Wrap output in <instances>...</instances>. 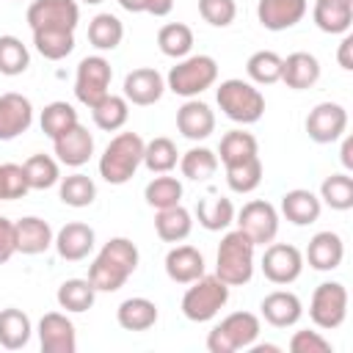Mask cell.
I'll return each mask as SVG.
<instances>
[{
  "label": "cell",
  "mask_w": 353,
  "mask_h": 353,
  "mask_svg": "<svg viewBox=\"0 0 353 353\" xmlns=\"http://www.w3.org/2000/svg\"><path fill=\"white\" fill-rule=\"evenodd\" d=\"M323 212V201L317 193L306 190V188H292L281 196V215L295 223V226H309L320 218Z\"/></svg>",
  "instance_id": "26"
},
{
  "label": "cell",
  "mask_w": 353,
  "mask_h": 353,
  "mask_svg": "<svg viewBox=\"0 0 353 353\" xmlns=\"http://www.w3.org/2000/svg\"><path fill=\"white\" fill-rule=\"evenodd\" d=\"M218 80V63L212 55H185L176 61V66H171L168 77H165V88L174 91L176 97L193 99L201 91H207L210 85H215Z\"/></svg>",
  "instance_id": "5"
},
{
  "label": "cell",
  "mask_w": 353,
  "mask_h": 353,
  "mask_svg": "<svg viewBox=\"0 0 353 353\" xmlns=\"http://www.w3.org/2000/svg\"><path fill=\"white\" fill-rule=\"evenodd\" d=\"M179 171H182L185 179L207 182L218 171V154L212 149H207V146H193L185 154H179Z\"/></svg>",
  "instance_id": "34"
},
{
  "label": "cell",
  "mask_w": 353,
  "mask_h": 353,
  "mask_svg": "<svg viewBox=\"0 0 353 353\" xmlns=\"http://www.w3.org/2000/svg\"><path fill=\"white\" fill-rule=\"evenodd\" d=\"M347 130V110L339 102H320L306 116V135L314 143H334Z\"/></svg>",
  "instance_id": "13"
},
{
  "label": "cell",
  "mask_w": 353,
  "mask_h": 353,
  "mask_svg": "<svg viewBox=\"0 0 353 353\" xmlns=\"http://www.w3.org/2000/svg\"><path fill=\"white\" fill-rule=\"evenodd\" d=\"M55 301H58L61 309L80 314V312H88V309L94 306V301H97V287H94L88 279H66V281L58 287Z\"/></svg>",
  "instance_id": "33"
},
{
  "label": "cell",
  "mask_w": 353,
  "mask_h": 353,
  "mask_svg": "<svg viewBox=\"0 0 353 353\" xmlns=\"http://www.w3.org/2000/svg\"><path fill=\"white\" fill-rule=\"evenodd\" d=\"M174 8V0H143V14L152 17H168Z\"/></svg>",
  "instance_id": "53"
},
{
  "label": "cell",
  "mask_w": 353,
  "mask_h": 353,
  "mask_svg": "<svg viewBox=\"0 0 353 353\" xmlns=\"http://www.w3.org/2000/svg\"><path fill=\"white\" fill-rule=\"evenodd\" d=\"M119 6L130 14H143V0H119Z\"/></svg>",
  "instance_id": "55"
},
{
  "label": "cell",
  "mask_w": 353,
  "mask_h": 353,
  "mask_svg": "<svg viewBox=\"0 0 353 353\" xmlns=\"http://www.w3.org/2000/svg\"><path fill=\"white\" fill-rule=\"evenodd\" d=\"M110 80H113L110 61L102 58V55H85L77 63V72H74V97H77V102L91 110L99 99H105L110 94Z\"/></svg>",
  "instance_id": "8"
},
{
  "label": "cell",
  "mask_w": 353,
  "mask_h": 353,
  "mask_svg": "<svg viewBox=\"0 0 353 353\" xmlns=\"http://www.w3.org/2000/svg\"><path fill=\"white\" fill-rule=\"evenodd\" d=\"M234 223L243 234L251 237L254 245H268L279 234V210L265 199H254L243 204L240 212H234Z\"/></svg>",
  "instance_id": "10"
},
{
  "label": "cell",
  "mask_w": 353,
  "mask_h": 353,
  "mask_svg": "<svg viewBox=\"0 0 353 353\" xmlns=\"http://www.w3.org/2000/svg\"><path fill=\"white\" fill-rule=\"evenodd\" d=\"M80 22L77 0H33L28 6L30 30H74Z\"/></svg>",
  "instance_id": "11"
},
{
  "label": "cell",
  "mask_w": 353,
  "mask_h": 353,
  "mask_svg": "<svg viewBox=\"0 0 353 353\" xmlns=\"http://www.w3.org/2000/svg\"><path fill=\"white\" fill-rule=\"evenodd\" d=\"M254 243L240 229L223 234L218 254H215V276L229 287H243L254 276Z\"/></svg>",
  "instance_id": "3"
},
{
  "label": "cell",
  "mask_w": 353,
  "mask_h": 353,
  "mask_svg": "<svg viewBox=\"0 0 353 353\" xmlns=\"http://www.w3.org/2000/svg\"><path fill=\"white\" fill-rule=\"evenodd\" d=\"M199 14L212 28H229L237 17L234 0H199Z\"/></svg>",
  "instance_id": "48"
},
{
  "label": "cell",
  "mask_w": 353,
  "mask_h": 353,
  "mask_svg": "<svg viewBox=\"0 0 353 353\" xmlns=\"http://www.w3.org/2000/svg\"><path fill=\"white\" fill-rule=\"evenodd\" d=\"M165 276L176 284H190L199 276H204V254L193 245H174L165 254Z\"/></svg>",
  "instance_id": "24"
},
{
  "label": "cell",
  "mask_w": 353,
  "mask_h": 353,
  "mask_svg": "<svg viewBox=\"0 0 353 353\" xmlns=\"http://www.w3.org/2000/svg\"><path fill=\"white\" fill-rule=\"evenodd\" d=\"M339 160H342L345 171H353V138H350V135H345V141H342V149H339Z\"/></svg>",
  "instance_id": "54"
},
{
  "label": "cell",
  "mask_w": 353,
  "mask_h": 353,
  "mask_svg": "<svg viewBox=\"0 0 353 353\" xmlns=\"http://www.w3.org/2000/svg\"><path fill=\"white\" fill-rule=\"evenodd\" d=\"M17 254V237H14V221L0 215V265H6Z\"/></svg>",
  "instance_id": "51"
},
{
  "label": "cell",
  "mask_w": 353,
  "mask_h": 353,
  "mask_svg": "<svg viewBox=\"0 0 353 353\" xmlns=\"http://www.w3.org/2000/svg\"><path fill=\"white\" fill-rule=\"evenodd\" d=\"M309 3L306 0H259L256 3V19L265 30H287L295 28L306 17Z\"/></svg>",
  "instance_id": "17"
},
{
  "label": "cell",
  "mask_w": 353,
  "mask_h": 353,
  "mask_svg": "<svg viewBox=\"0 0 353 353\" xmlns=\"http://www.w3.org/2000/svg\"><path fill=\"white\" fill-rule=\"evenodd\" d=\"M176 130L188 141H204L215 132V113L207 102L201 99H185L182 108L176 110Z\"/></svg>",
  "instance_id": "19"
},
{
  "label": "cell",
  "mask_w": 353,
  "mask_h": 353,
  "mask_svg": "<svg viewBox=\"0 0 353 353\" xmlns=\"http://www.w3.org/2000/svg\"><path fill=\"white\" fill-rule=\"evenodd\" d=\"M179 163V152H176V143L165 135H157L152 138L149 143H143V163L152 174H168L171 168H176Z\"/></svg>",
  "instance_id": "39"
},
{
  "label": "cell",
  "mask_w": 353,
  "mask_h": 353,
  "mask_svg": "<svg viewBox=\"0 0 353 353\" xmlns=\"http://www.w3.org/2000/svg\"><path fill=\"white\" fill-rule=\"evenodd\" d=\"M143 199L149 207L154 210H165V207H174L182 201V182L176 176H168V174H157L146 188H143Z\"/></svg>",
  "instance_id": "46"
},
{
  "label": "cell",
  "mask_w": 353,
  "mask_h": 353,
  "mask_svg": "<svg viewBox=\"0 0 353 353\" xmlns=\"http://www.w3.org/2000/svg\"><path fill=\"white\" fill-rule=\"evenodd\" d=\"M0 176H3V201L22 199L30 190L28 176H25V168L17 165V163H0Z\"/></svg>",
  "instance_id": "49"
},
{
  "label": "cell",
  "mask_w": 353,
  "mask_h": 353,
  "mask_svg": "<svg viewBox=\"0 0 353 353\" xmlns=\"http://www.w3.org/2000/svg\"><path fill=\"white\" fill-rule=\"evenodd\" d=\"M353 36L350 33H345V39L339 41V50H336V61H339V66L345 69V72H350L353 69Z\"/></svg>",
  "instance_id": "52"
},
{
  "label": "cell",
  "mask_w": 353,
  "mask_h": 353,
  "mask_svg": "<svg viewBox=\"0 0 353 353\" xmlns=\"http://www.w3.org/2000/svg\"><path fill=\"white\" fill-rule=\"evenodd\" d=\"M52 149H55L58 163H63L69 168H80L94 154V135L83 124H74L69 132H63L61 138L52 141Z\"/></svg>",
  "instance_id": "20"
},
{
  "label": "cell",
  "mask_w": 353,
  "mask_h": 353,
  "mask_svg": "<svg viewBox=\"0 0 353 353\" xmlns=\"http://www.w3.org/2000/svg\"><path fill=\"white\" fill-rule=\"evenodd\" d=\"M94 243H97V234H94V229H91L88 223H83V221H69L66 226L58 229V234H55V240H52L58 256L66 259V262H80V259H85V256L94 251Z\"/></svg>",
  "instance_id": "18"
},
{
  "label": "cell",
  "mask_w": 353,
  "mask_h": 353,
  "mask_svg": "<svg viewBox=\"0 0 353 353\" xmlns=\"http://www.w3.org/2000/svg\"><path fill=\"white\" fill-rule=\"evenodd\" d=\"M320 201L328 204L336 212L350 210L353 207V176L347 171L325 176L323 185H320Z\"/></svg>",
  "instance_id": "44"
},
{
  "label": "cell",
  "mask_w": 353,
  "mask_h": 353,
  "mask_svg": "<svg viewBox=\"0 0 353 353\" xmlns=\"http://www.w3.org/2000/svg\"><path fill=\"white\" fill-rule=\"evenodd\" d=\"M223 168H226V185L234 193H251L262 185V160H259V154H254L248 160H240V163H232V165H223Z\"/></svg>",
  "instance_id": "40"
},
{
  "label": "cell",
  "mask_w": 353,
  "mask_h": 353,
  "mask_svg": "<svg viewBox=\"0 0 353 353\" xmlns=\"http://www.w3.org/2000/svg\"><path fill=\"white\" fill-rule=\"evenodd\" d=\"M58 196H61V201H63L66 207L83 210V207L94 204V199H97V185H94V179H91L88 174L74 171V174H69V176H63V179L58 182Z\"/></svg>",
  "instance_id": "38"
},
{
  "label": "cell",
  "mask_w": 353,
  "mask_h": 353,
  "mask_svg": "<svg viewBox=\"0 0 353 353\" xmlns=\"http://www.w3.org/2000/svg\"><path fill=\"white\" fill-rule=\"evenodd\" d=\"M143 138L138 132H119L110 138L99 157V176L108 185H124L135 176L138 165L143 163Z\"/></svg>",
  "instance_id": "2"
},
{
  "label": "cell",
  "mask_w": 353,
  "mask_h": 353,
  "mask_svg": "<svg viewBox=\"0 0 353 353\" xmlns=\"http://www.w3.org/2000/svg\"><path fill=\"white\" fill-rule=\"evenodd\" d=\"M39 345L44 353H74L77 350L74 323L63 312H47L39 320Z\"/></svg>",
  "instance_id": "14"
},
{
  "label": "cell",
  "mask_w": 353,
  "mask_h": 353,
  "mask_svg": "<svg viewBox=\"0 0 353 353\" xmlns=\"http://www.w3.org/2000/svg\"><path fill=\"white\" fill-rule=\"evenodd\" d=\"M251 353H279V345H251Z\"/></svg>",
  "instance_id": "56"
},
{
  "label": "cell",
  "mask_w": 353,
  "mask_h": 353,
  "mask_svg": "<svg viewBox=\"0 0 353 353\" xmlns=\"http://www.w3.org/2000/svg\"><path fill=\"white\" fill-rule=\"evenodd\" d=\"M245 74L254 85H273L281 80V55L273 50H256L245 61Z\"/></svg>",
  "instance_id": "41"
},
{
  "label": "cell",
  "mask_w": 353,
  "mask_h": 353,
  "mask_svg": "<svg viewBox=\"0 0 353 353\" xmlns=\"http://www.w3.org/2000/svg\"><path fill=\"white\" fill-rule=\"evenodd\" d=\"M290 350L292 353H331V342L320 331H295L290 336Z\"/></svg>",
  "instance_id": "50"
},
{
  "label": "cell",
  "mask_w": 353,
  "mask_h": 353,
  "mask_svg": "<svg viewBox=\"0 0 353 353\" xmlns=\"http://www.w3.org/2000/svg\"><path fill=\"white\" fill-rule=\"evenodd\" d=\"M229 303V284L221 281L215 273L212 276H199L190 281V287L182 295V314L190 323H207L212 320L223 306Z\"/></svg>",
  "instance_id": "6"
},
{
  "label": "cell",
  "mask_w": 353,
  "mask_h": 353,
  "mask_svg": "<svg viewBox=\"0 0 353 353\" xmlns=\"http://www.w3.org/2000/svg\"><path fill=\"white\" fill-rule=\"evenodd\" d=\"M347 3H353V0H347Z\"/></svg>",
  "instance_id": "58"
},
{
  "label": "cell",
  "mask_w": 353,
  "mask_h": 353,
  "mask_svg": "<svg viewBox=\"0 0 353 353\" xmlns=\"http://www.w3.org/2000/svg\"><path fill=\"white\" fill-rule=\"evenodd\" d=\"M25 176H28V185L30 190H47L52 185L61 182V168H58V160L50 157V154H30L25 163Z\"/></svg>",
  "instance_id": "43"
},
{
  "label": "cell",
  "mask_w": 353,
  "mask_h": 353,
  "mask_svg": "<svg viewBox=\"0 0 353 353\" xmlns=\"http://www.w3.org/2000/svg\"><path fill=\"white\" fill-rule=\"evenodd\" d=\"M157 47H160V52L165 58H174V61L190 55V50H193V30H190V25H185V22L163 25L157 30Z\"/></svg>",
  "instance_id": "35"
},
{
  "label": "cell",
  "mask_w": 353,
  "mask_h": 353,
  "mask_svg": "<svg viewBox=\"0 0 353 353\" xmlns=\"http://www.w3.org/2000/svg\"><path fill=\"white\" fill-rule=\"evenodd\" d=\"M14 237H17V254H28V256L44 254L55 240L52 226L39 215H25L14 221Z\"/></svg>",
  "instance_id": "21"
},
{
  "label": "cell",
  "mask_w": 353,
  "mask_h": 353,
  "mask_svg": "<svg viewBox=\"0 0 353 353\" xmlns=\"http://www.w3.org/2000/svg\"><path fill=\"white\" fill-rule=\"evenodd\" d=\"M312 19L323 33H347L353 25V3L347 0H314Z\"/></svg>",
  "instance_id": "27"
},
{
  "label": "cell",
  "mask_w": 353,
  "mask_h": 353,
  "mask_svg": "<svg viewBox=\"0 0 353 353\" xmlns=\"http://www.w3.org/2000/svg\"><path fill=\"white\" fill-rule=\"evenodd\" d=\"M124 39V25L116 14L110 11H102L97 14L91 22H88V41L91 47H97L99 52H108V50H116Z\"/></svg>",
  "instance_id": "32"
},
{
  "label": "cell",
  "mask_w": 353,
  "mask_h": 353,
  "mask_svg": "<svg viewBox=\"0 0 353 353\" xmlns=\"http://www.w3.org/2000/svg\"><path fill=\"white\" fill-rule=\"evenodd\" d=\"M33 124V105L25 94H0V141H14Z\"/></svg>",
  "instance_id": "16"
},
{
  "label": "cell",
  "mask_w": 353,
  "mask_h": 353,
  "mask_svg": "<svg viewBox=\"0 0 353 353\" xmlns=\"http://www.w3.org/2000/svg\"><path fill=\"white\" fill-rule=\"evenodd\" d=\"M39 124H41V132H44L50 141H55V138H61L63 132H69L74 124H80V119H77V110H74L69 102L55 99V102L44 105Z\"/></svg>",
  "instance_id": "37"
},
{
  "label": "cell",
  "mask_w": 353,
  "mask_h": 353,
  "mask_svg": "<svg viewBox=\"0 0 353 353\" xmlns=\"http://www.w3.org/2000/svg\"><path fill=\"white\" fill-rule=\"evenodd\" d=\"M309 268L320 270V273H328V270H336L345 259V243L336 232H317L309 245H306V256Z\"/></svg>",
  "instance_id": "23"
},
{
  "label": "cell",
  "mask_w": 353,
  "mask_h": 353,
  "mask_svg": "<svg viewBox=\"0 0 353 353\" xmlns=\"http://www.w3.org/2000/svg\"><path fill=\"white\" fill-rule=\"evenodd\" d=\"M138 262L141 254L130 237H110L88 265V281L97 287V292H116L135 273Z\"/></svg>",
  "instance_id": "1"
},
{
  "label": "cell",
  "mask_w": 353,
  "mask_h": 353,
  "mask_svg": "<svg viewBox=\"0 0 353 353\" xmlns=\"http://www.w3.org/2000/svg\"><path fill=\"white\" fill-rule=\"evenodd\" d=\"M163 91H165V77L157 69H152V66H138V69L127 72V77H124V94L121 97L127 102L138 105V108H149V105L160 102Z\"/></svg>",
  "instance_id": "15"
},
{
  "label": "cell",
  "mask_w": 353,
  "mask_h": 353,
  "mask_svg": "<svg viewBox=\"0 0 353 353\" xmlns=\"http://www.w3.org/2000/svg\"><path fill=\"white\" fill-rule=\"evenodd\" d=\"M262 273L273 284H292L303 273V254L290 243H268L262 254Z\"/></svg>",
  "instance_id": "12"
},
{
  "label": "cell",
  "mask_w": 353,
  "mask_h": 353,
  "mask_svg": "<svg viewBox=\"0 0 353 353\" xmlns=\"http://www.w3.org/2000/svg\"><path fill=\"white\" fill-rule=\"evenodd\" d=\"M30 334H33V325L22 309H14V306L0 309V347L22 350L30 342Z\"/></svg>",
  "instance_id": "30"
},
{
  "label": "cell",
  "mask_w": 353,
  "mask_h": 353,
  "mask_svg": "<svg viewBox=\"0 0 353 353\" xmlns=\"http://www.w3.org/2000/svg\"><path fill=\"white\" fill-rule=\"evenodd\" d=\"M215 102L234 124H256L265 113V94L240 77H229L215 88Z\"/></svg>",
  "instance_id": "4"
},
{
  "label": "cell",
  "mask_w": 353,
  "mask_h": 353,
  "mask_svg": "<svg viewBox=\"0 0 353 353\" xmlns=\"http://www.w3.org/2000/svg\"><path fill=\"white\" fill-rule=\"evenodd\" d=\"M309 317L317 328L334 331L347 317V290L342 281H323L314 287L309 301Z\"/></svg>",
  "instance_id": "9"
},
{
  "label": "cell",
  "mask_w": 353,
  "mask_h": 353,
  "mask_svg": "<svg viewBox=\"0 0 353 353\" xmlns=\"http://www.w3.org/2000/svg\"><path fill=\"white\" fill-rule=\"evenodd\" d=\"M116 320L124 331H149L157 323V303L149 298H127L116 309Z\"/></svg>",
  "instance_id": "28"
},
{
  "label": "cell",
  "mask_w": 353,
  "mask_h": 353,
  "mask_svg": "<svg viewBox=\"0 0 353 353\" xmlns=\"http://www.w3.org/2000/svg\"><path fill=\"white\" fill-rule=\"evenodd\" d=\"M259 331H262V325H259L256 314H251V312H232L207 334V350L210 353L248 350L256 342Z\"/></svg>",
  "instance_id": "7"
},
{
  "label": "cell",
  "mask_w": 353,
  "mask_h": 353,
  "mask_svg": "<svg viewBox=\"0 0 353 353\" xmlns=\"http://www.w3.org/2000/svg\"><path fill=\"white\" fill-rule=\"evenodd\" d=\"M259 309H262V317H265L273 328H290V325H295V323L301 320V314H303L301 298H298L295 292H290V290H273V292H268V295L262 298Z\"/></svg>",
  "instance_id": "22"
},
{
  "label": "cell",
  "mask_w": 353,
  "mask_h": 353,
  "mask_svg": "<svg viewBox=\"0 0 353 353\" xmlns=\"http://www.w3.org/2000/svg\"><path fill=\"white\" fill-rule=\"evenodd\" d=\"M281 80L292 91H306L320 80V61L303 50L290 52L287 58H281Z\"/></svg>",
  "instance_id": "25"
},
{
  "label": "cell",
  "mask_w": 353,
  "mask_h": 353,
  "mask_svg": "<svg viewBox=\"0 0 353 353\" xmlns=\"http://www.w3.org/2000/svg\"><path fill=\"white\" fill-rule=\"evenodd\" d=\"M196 218L207 232H223L234 223V204L226 196H204L196 204Z\"/></svg>",
  "instance_id": "31"
},
{
  "label": "cell",
  "mask_w": 353,
  "mask_h": 353,
  "mask_svg": "<svg viewBox=\"0 0 353 353\" xmlns=\"http://www.w3.org/2000/svg\"><path fill=\"white\" fill-rule=\"evenodd\" d=\"M80 3H88V6H99L102 0H80Z\"/></svg>",
  "instance_id": "57"
},
{
  "label": "cell",
  "mask_w": 353,
  "mask_h": 353,
  "mask_svg": "<svg viewBox=\"0 0 353 353\" xmlns=\"http://www.w3.org/2000/svg\"><path fill=\"white\" fill-rule=\"evenodd\" d=\"M154 232H157V237L163 243H182L193 232V215L182 204L157 210V215H154Z\"/></svg>",
  "instance_id": "29"
},
{
  "label": "cell",
  "mask_w": 353,
  "mask_h": 353,
  "mask_svg": "<svg viewBox=\"0 0 353 353\" xmlns=\"http://www.w3.org/2000/svg\"><path fill=\"white\" fill-rule=\"evenodd\" d=\"M91 116H94V124L105 132H116L127 124L130 119V102L119 94H108L105 99H99L94 108H91Z\"/></svg>",
  "instance_id": "36"
},
{
  "label": "cell",
  "mask_w": 353,
  "mask_h": 353,
  "mask_svg": "<svg viewBox=\"0 0 353 353\" xmlns=\"http://www.w3.org/2000/svg\"><path fill=\"white\" fill-rule=\"evenodd\" d=\"M218 154H221V163L223 165H232V163H240V160H248L254 154H259V143L251 132L245 130H229L223 138H221V146H218Z\"/></svg>",
  "instance_id": "42"
},
{
  "label": "cell",
  "mask_w": 353,
  "mask_h": 353,
  "mask_svg": "<svg viewBox=\"0 0 353 353\" xmlns=\"http://www.w3.org/2000/svg\"><path fill=\"white\" fill-rule=\"evenodd\" d=\"M30 66V52L17 36H0V74L17 77Z\"/></svg>",
  "instance_id": "47"
},
{
  "label": "cell",
  "mask_w": 353,
  "mask_h": 353,
  "mask_svg": "<svg viewBox=\"0 0 353 353\" xmlns=\"http://www.w3.org/2000/svg\"><path fill=\"white\" fill-rule=\"evenodd\" d=\"M33 47L47 61H63L74 50V30H33Z\"/></svg>",
  "instance_id": "45"
}]
</instances>
